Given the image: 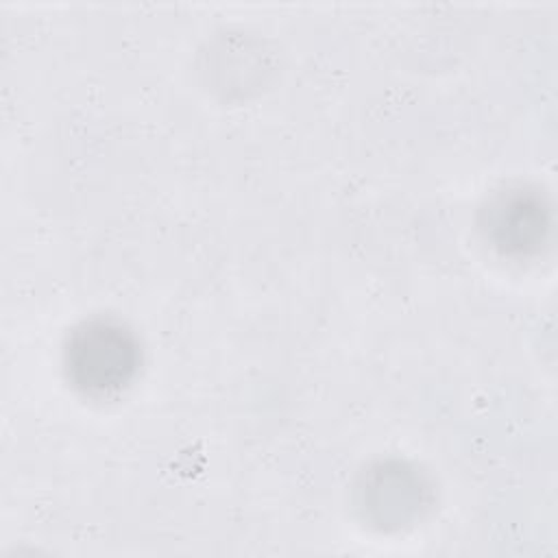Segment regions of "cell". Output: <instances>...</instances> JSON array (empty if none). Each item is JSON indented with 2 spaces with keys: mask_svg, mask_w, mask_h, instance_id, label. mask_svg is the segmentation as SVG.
Returning <instances> with one entry per match:
<instances>
[{
  "mask_svg": "<svg viewBox=\"0 0 558 558\" xmlns=\"http://www.w3.org/2000/svg\"><path fill=\"white\" fill-rule=\"evenodd\" d=\"M65 366L74 386L92 395H105L122 388L133 377L137 344L120 325L92 320L68 340Z\"/></svg>",
  "mask_w": 558,
  "mask_h": 558,
  "instance_id": "1",
  "label": "cell"
}]
</instances>
